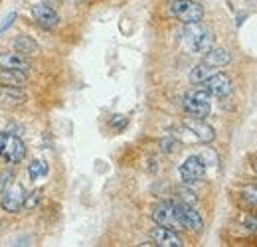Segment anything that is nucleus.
Listing matches in <instances>:
<instances>
[{
    "instance_id": "obj_1",
    "label": "nucleus",
    "mask_w": 257,
    "mask_h": 247,
    "mask_svg": "<svg viewBox=\"0 0 257 247\" xmlns=\"http://www.w3.org/2000/svg\"><path fill=\"white\" fill-rule=\"evenodd\" d=\"M182 40H184V46H186L188 52H192V54H202V56L214 46V34L208 30L202 22L184 24Z\"/></svg>"
},
{
    "instance_id": "obj_2",
    "label": "nucleus",
    "mask_w": 257,
    "mask_h": 247,
    "mask_svg": "<svg viewBox=\"0 0 257 247\" xmlns=\"http://www.w3.org/2000/svg\"><path fill=\"white\" fill-rule=\"evenodd\" d=\"M182 107L184 111L194 117V119H206L210 115V93L206 91L204 87L202 89H190L182 97Z\"/></svg>"
},
{
    "instance_id": "obj_3",
    "label": "nucleus",
    "mask_w": 257,
    "mask_h": 247,
    "mask_svg": "<svg viewBox=\"0 0 257 247\" xmlns=\"http://www.w3.org/2000/svg\"><path fill=\"white\" fill-rule=\"evenodd\" d=\"M168 8H170V14L182 24L202 22L204 18V6L196 0H172Z\"/></svg>"
},
{
    "instance_id": "obj_4",
    "label": "nucleus",
    "mask_w": 257,
    "mask_h": 247,
    "mask_svg": "<svg viewBox=\"0 0 257 247\" xmlns=\"http://www.w3.org/2000/svg\"><path fill=\"white\" fill-rule=\"evenodd\" d=\"M0 156L10 164H18L26 156L24 141L12 133H0Z\"/></svg>"
},
{
    "instance_id": "obj_5",
    "label": "nucleus",
    "mask_w": 257,
    "mask_h": 247,
    "mask_svg": "<svg viewBox=\"0 0 257 247\" xmlns=\"http://www.w3.org/2000/svg\"><path fill=\"white\" fill-rule=\"evenodd\" d=\"M204 89L210 93V97L225 99L229 93L233 91V81H231L229 75H225L222 71H216L212 77H208L204 81Z\"/></svg>"
},
{
    "instance_id": "obj_6",
    "label": "nucleus",
    "mask_w": 257,
    "mask_h": 247,
    "mask_svg": "<svg viewBox=\"0 0 257 247\" xmlns=\"http://www.w3.org/2000/svg\"><path fill=\"white\" fill-rule=\"evenodd\" d=\"M204 174H206V162L196 155L188 156V158L182 162V166H180V178H182V182H186V184H196V182H200V180L204 178Z\"/></svg>"
},
{
    "instance_id": "obj_7",
    "label": "nucleus",
    "mask_w": 257,
    "mask_h": 247,
    "mask_svg": "<svg viewBox=\"0 0 257 247\" xmlns=\"http://www.w3.org/2000/svg\"><path fill=\"white\" fill-rule=\"evenodd\" d=\"M153 219L159 223V225H164L168 229H180L182 223L178 221V216H176V208H174V202H161L155 210H153Z\"/></svg>"
},
{
    "instance_id": "obj_8",
    "label": "nucleus",
    "mask_w": 257,
    "mask_h": 247,
    "mask_svg": "<svg viewBox=\"0 0 257 247\" xmlns=\"http://www.w3.org/2000/svg\"><path fill=\"white\" fill-rule=\"evenodd\" d=\"M174 208H176V216H178V221L182 223V227L192 229V231H202L204 221H202L200 214L194 210L190 204L178 202V204H174Z\"/></svg>"
},
{
    "instance_id": "obj_9",
    "label": "nucleus",
    "mask_w": 257,
    "mask_h": 247,
    "mask_svg": "<svg viewBox=\"0 0 257 247\" xmlns=\"http://www.w3.org/2000/svg\"><path fill=\"white\" fill-rule=\"evenodd\" d=\"M24 200H26V190H24V186L14 184L4 196H2L0 206H2L4 212L16 214V212H20V210L24 208Z\"/></svg>"
},
{
    "instance_id": "obj_10",
    "label": "nucleus",
    "mask_w": 257,
    "mask_h": 247,
    "mask_svg": "<svg viewBox=\"0 0 257 247\" xmlns=\"http://www.w3.org/2000/svg\"><path fill=\"white\" fill-rule=\"evenodd\" d=\"M26 101H28V95L22 87H12V85L0 83V107L14 109V107L24 105Z\"/></svg>"
},
{
    "instance_id": "obj_11",
    "label": "nucleus",
    "mask_w": 257,
    "mask_h": 247,
    "mask_svg": "<svg viewBox=\"0 0 257 247\" xmlns=\"http://www.w3.org/2000/svg\"><path fill=\"white\" fill-rule=\"evenodd\" d=\"M32 16H34V20H36L42 28H46V30H54V28L60 24L58 12H56L52 6H48V4H36V6H32Z\"/></svg>"
},
{
    "instance_id": "obj_12",
    "label": "nucleus",
    "mask_w": 257,
    "mask_h": 247,
    "mask_svg": "<svg viewBox=\"0 0 257 247\" xmlns=\"http://www.w3.org/2000/svg\"><path fill=\"white\" fill-rule=\"evenodd\" d=\"M0 69H16L28 73L32 69V63L26 60V56L18 52H2L0 54Z\"/></svg>"
},
{
    "instance_id": "obj_13",
    "label": "nucleus",
    "mask_w": 257,
    "mask_h": 247,
    "mask_svg": "<svg viewBox=\"0 0 257 247\" xmlns=\"http://www.w3.org/2000/svg\"><path fill=\"white\" fill-rule=\"evenodd\" d=\"M151 237H153V241H155V245L159 247H182V239L176 235V231L174 229H168V227H164V225H159V227H155L153 231H151Z\"/></svg>"
},
{
    "instance_id": "obj_14",
    "label": "nucleus",
    "mask_w": 257,
    "mask_h": 247,
    "mask_svg": "<svg viewBox=\"0 0 257 247\" xmlns=\"http://www.w3.org/2000/svg\"><path fill=\"white\" fill-rule=\"evenodd\" d=\"M184 127L192 133L200 143H206V145H208V143H212V141L216 139L214 129H212L208 123H204V119H194V117H190V119L184 123Z\"/></svg>"
},
{
    "instance_id": "obj_15",
    "label": "nucleus",
    "mask_w": 257,
    "mask_h": 247,
    "mask_svg": "<svg viewBox=\"0 0 257 247\" xmlns=\"http://www.w3.org/2000/svg\"><path fill=\"white\" fill-rule=\"evenodd\" d=\"M204 62L208 63V65H212V67H224V65L231 62V56H229V52L225 48H214L212 46L204 54Z\"/></svg>"
},
{
    "instance_id": "obj_16",
    "label": "nucleus",
    "mask_w": 257,
    "mask_h": 247,
    "mask_svg": "<svg viewBox=\"0 0 257 247\" xmlns=\"http://www.w3.org/2000/svg\"><path fill=\"white\" fill-rule=\"evenodd\" d=\"M28 77L24 71H16V69H0V83L4 85H12V87H22L26 85Z\"/></svg>"
},
{
    "instance_id": "obj_17",
    "label": "nucleus",
    "mask_w": 257,
    "mask_h": 247,
    "mask_svg": "<svg viewBox=\"0 0 257 247\" xmlns=\"http://www.w3.org/2000/svg\"><path fill=\"white\" fill-rule=\"evenodd\" d=\"M14 50L22 56H36L38 54V44L30 36H16L14 38Z\"/></svg>"
},
{
    "instance_id": "obj_18",
    "label": "nucleus",
    "mask_w": 257,
    "mask_h": 247,
    "mask_svg": "<svg viewBox=\"0 0 257 247\" xmlns=\"http://www.w3.org/2000/svg\"><path fill=\"white\" fill-rule=\"evenodd\" d=\"M216 71H218V67H212V65H208L206 62L198 63V65H194L192 71H190V81H192L194 85L204 83V81H206L208 77H212Z\"/></svg>"
},
{
    "instance_id": "obj_19",
    "label": "nucleus",
    "mask_w": 257,
    "mask_h": 247,
    "mask_svg": "<svg viewBox=\"0 0 257 247\" xmlns=\"http://www.w3.org/2000/svg\"><path fill=\"white\" fill-rule=\"evenodd\" d=\"M28 172H30V178L38 180L40 176H46L48 174V166L44 160H32V164L28 166Z\"/></svg>"
},
{
    "instance_id": "obj_20",
    "label": "nucleus",
    "mask_w": 257,
    "mask_h": 247,
    "mask_svg": "<svg viewBox=\"0 0 257 247\" xmlns=\"http://www.w3.org/2000/svg\"><path fill=\"white\" fill-rule=\"evenodd\" d=\"M40 200H42V192H40V190H34L30 196H26L24 208H26V210H34V208L40 204Z\"/></svg>"
},
{
    "instance_id": "obj_21",
    "label": "nucleus",
    "mask_w": 257,
    "mask_h": 247,
    "mask_svg": "<svg viewBox=\"0 0 257 247\" xmlns=\"http://www.w3.org/2000/svg\"><path fill=\"white\" fill-rule=\"evenodd\" d=\"M127 123H128L127 117H123V115H113V119H111V127H113V129H119V131L125 129Z\"/></svg>"
},
{
    "instance_id": "obj_22",
    "label": "nucleus",
    "mask_w": 257,
    "mask_h": 247,
    "mask_svg": "<svg viewBox=\"0 0 257 247\" xmlns=\"http://www.w3.org/2000/svg\"><path fill=\"white\" fill-rule=\"evenodd\" d=\"M243 196H245L247 202L257 204V186H247V188L243 190Z\"/></svg>"
},
{
    "instance_id": "obj_23",
    "label": "nucleus",
    "mask_w": 257,
    "mask_h": 247,
    "mask_svg": "<svg viewBox=\"0 0 257 247\" xmlns=\"http://www.w3.org/2000/svg\"><path fill=\"white\" fill-rule=\"evenodd\" d=\"M161 147L164 153H172L174 151V147H176V143L172 141V139H164V141H161Z\"/></svg>"
},
{
    "instance_id": "obj_24",
    "label": "nucleus",
    "mask_w": 257,
    "mask_h": 247,
    "mask_svg": "<svg viewBox=\"0 0 257 247\" xmlns=\"http://www.w3.org/2000/svg\"><path fill=\"white\" fill-rule=\"evenodd\" d=\"M14 18H16V12H10V14H8V18L4 20V24H2V28H0V34H2V32L6 30V28H8L10 24H12V20H14Z\"/></svg>"
},
{
    "instance_id": "obj_25",
    "label": "nucleus",
    "mask_w": 257,
    "mask_h": 247,
    "mask_svg": "<svg viewBox=\"0 0 257 247\" xmlns=\"http://www.w3.org/2000/svg\"><path fill=\"white\" fill-rule=\"evenodd\" d=\"M6 182H8V172H0V194L4 192V188H6Z\"/></svg>"
},
{
    "instance_id": "obj_26",
    "label": "nucleus",
    "mask_w": 257,
    "mask_h": 247,
    "mask_svg": "<svg viewBox=\"0 0 257 247\" xmlns=\"http://www.w3.org/2000/svg\"><path fill=\"white\" fill-rule=\"evenodd\" d=\"M73 2H75V4H81V2H85V0H73Z\"/></svg>"
},
{
    "instance_id": "obj_27",
    "label": "nucleus",
    "mask_w": 257,
    "mask_h": 247,
    "mask_svg": "<svg viewBox=\"0 0 257 247\" xmlns=\"http://www.w3.org/2000/svg\"><path fill=\"white\" fill-rule=\"evenodd\" d=\"M253 170H255V172H257V162H255V164H253Z\"/></svg>"
}]
</instances>
